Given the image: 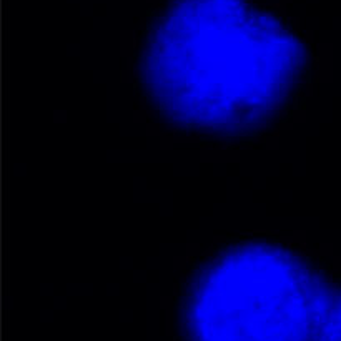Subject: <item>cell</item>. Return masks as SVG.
I'll use <instances>...</instances> for the list:
<instances>
[{
  "label": "cell",
  "instance_id": "obj_1",
  "mask_svg": "<svg viewBox=\"0 0 341 341\" xmlns=\"http://www.w3.org/2000/svg\"><path fill=\"white\" fill-rule=\"evenodd\" d=\"M303 60L286 28L240 0H180L145 43L141 78L173 123L230 133L266 120Z\"/></svg>",
  "mask_w": 341,
  "mask_h": 341
},
{
  "label": "cell",
  "instance_id": "obj_2",
  "mask_svg": "<svg viewBox=\"0 0 341 341\" xmlns=\"http://www.w3.org/2000/svg\"><path fill=\"white\" fill-rule=\"evenodd\" d=\"M330 303L306 263L255 243L227 251L196 276L187 325L193 341H311Z\"/></svg>",
  "mask_w": 341,
  "mask_h": 341
},
{
  "label": "cell",
  "instance_id": "obj_3",
  "mask_svg": "<svg viewBox=\"0 0 341 341\" xmlns=\"http://www.w3.org/2000/svg\"><path fill=\"white\" fill-rule=\"evenodd\" d=\"M311 341H341V295L331 300L325 320Z\"/></svg>",
  "mask_w": 341,
  "mask_h": 341
}]
</instances>
